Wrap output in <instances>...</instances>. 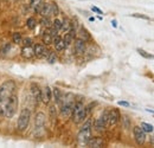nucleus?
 <instances>
[{"label":"nucleus","mask_w":154,"mask_h":148,"mask_svg":"<svg viewBox=\"0 0 154 148\" xmlns=\"http://www.w3.org/2000/svg\"><path fill=\"white\" fill-rule=\"evenodd\" d=\"M42 39H43V44H45L46 46L50 45V44H52V37H51V35H50L48 31H45V32L42 35Z\"/></svg>","instance_id":"24"},{"label":"nucleus","mask_w":154,"mask_h":148,"mask_svg":"<svg viewBox=\"0 0 154 148\" xmlns=\"http://www.w3.org/2000/svg\"><path fill=\"white\" fill-rule=\"evenodd\" d=\"M39 14H40L42 17H48V18H50V17L52 16V12H51V4H50V2L43 4V7H42Z\"/></svg>","instance_id":"18"},{"label":"nucleus","mask_w":154,"mask_h":148,"mask_svg":"<svg viewBox=\"0 0 154 148\" xmlns=\"http://www.w3.org/2000/svg\"><path fill=\"white\" fill-rule=\"evenodd\" d=\"M33 50H35V56L37 58H45L50 52V50L46 48V45L40 44V43H36L33 45Z\"/></svg>","instance_id":"9"},{"label":"nucleus","mask_w":154,"mask_h":148,"mask_svg":"<svg viewBox=\"0 0 154 148\" xmlns=\"http://www.w3.org/2000/svg\"><path fill=\"white\" fill-rule=\"evenodd\" d=\"M78 36L79 37L78 38H81V39H83V40H89L90 38H91V36L89 35V32H88V30L87 29H84V27H81L79 29V31H78Z\"/></svg>","instance_id":"22"},{"label":"nucleus","mask_w":154,"mask_h":148,"mask_svg":"<svg viewBox=\"0 0 154 148\" xmlns=\"http://www.w3.org/2000/svg\"><path fill=\"white\" fill-rule=\"evenodd\" d=\"M18 104H19L18 96H17V94H13L10 97L8 102L6 103V106H5L4 110L1 113V115L5 116V117H7V119H12L16 115L17 110H18Z\"/></svg>","instance_id":"4"},{"label":"nucleus","mask_w":154,"mask_h":148,"mask_svg":"<svg viewBox=\"0 0 154 148\" xmlns=\"http://www.w3.org/2000/svg\"><path fill=\"white\" fill-rule=\"evenodd\" d=\"M11 43H5L2 46H1V49H0V57H4V56H6L8 54V51L11 50Z\"/></svg>","instance_id":"25"},{"label":"nucleus","mask_w":154,"mask_h":148,"mask_svg":"<svg viewBox=\"0 0 154 148\" xmlns=\"http://www.w3.org/2000/svg\"><path fill=\"white\" fill-rule=\"evenodd\" d=\"M132 17H134V18H141V19H145V20H149V17H147V16H145V14H141V13H133V14H131Z\"/></svg>","instance_id":"38"},{"label":"nucleus","mask_w":154,"mask_h":148,"mask_svg":"<svg viewBox=\"0 0 154 148\" xmlns=\"http://www.w3.org/2000/svg\"><path fill=\"white\" fill-rule=\"evenodd\" d=\"M74 96L71 94H66L65 97L62 98V103H60V115L64 119H68L71 116L72 114V109H74V106H75V102H74Z\"/></svg>","instance_id":"3"},{"label":"nucleus","mask_w":154,"mask_h":148,"mask_svg":"<svg viewBox=\"0 0 154 148\" xmlns=\"http://www.w3.org/2000/svg\"><path fill=\"white\" fill-rule=\"evenodd\" d=\"M70 29H71V20L69 18H64L62 20V29H60V31L68 32Z\"/></svg>","instance_id":"23"},{"label":"nucleus","mask_w":154,"mask_h":148,"mask_svg":"<svg viewBox=\"0 0 154 148\" xmlns=\"http://www.w3.org/2000/svg\"><path fill=\"white\" fill-rule=\"evenodd\" d=\"M49 113H50V119H51V121H55V120L57 119L56 107H55V106H50V108H49Z\"/></svg>","instance_id":"30"},{"label":"nucleus","mask_w":154,"mask_h":148,"mask_svg":"<svg viewBox=\"0 0 154 148\" xmlns=\"http://www.w3.org/2000/svg\"><path fill=\"white\" fill-rule=\"evenodd\" d=\"M51 12H52V16L57 17L59 14V8H58V5L56 2H51Z\"/></svg>","instance_id":"34"},{"label":"nucleus","mask_w":154,"mask_h":148,"mask_svg":"<svg viewBox=\"0 0 154 148\" xmlns=\"http://www.w3.org/2000/svg\"><path fill=\"white\" fill-rule=\"evenodd\" d=\"M42 2H43V0H31V1H30V7H31V8L33 10V12H35L36 8L38 7Z\"/></svg>","instance_id":"35"},{"label":"nucleus","mask_w":154,"mask_h":148,"mask_svg":"<svg viewBox=\"0 0 154 148\" xmlns=\"http://www.w3.org/2000/svg\"><path fill=\"white\" fill-rule=\"evenodd\" d=\"M51 100H52V90L49 85H46L44 87V89H42V102L44 104H49Z\"/></svg>","instance_id":"12"},{"label":"nucleus","mask_w":154,"mask_h":148,"mask_svg":"<svg viewBox=\"0 0 154 148\" xmlns=\"http://www.w3.org/2000/svg\"><path fill=\"white\" fill-rule=\"evenodd\" d=\"M91 11H93V12H96L98 14H103V12H102L98 7H96V6H93V7H91Z\"/></svg>","instance_id":"40"},{"label":"nucleus","mask_w":154,"mask_h":148,"mask_svg":"<svg viewBox=\"0 0 154 148\" xmlns=\"http://www.w3.org/2000/svg\"><path fill=\"white\" fill-rule=\"evenodd\" d=\"M52 96H54V101H55V103L60 106V103H62V98H63L62 90H60L59 88H57V87H55V88L52 89Z\"/></svg>","instance_id":"19"},{"label":"nucleus","mask_w":154,"mask_h":148,"mask_svg":"<svg viewBox=\"0 0 154 148\" xmlns=\"http://www.w3.org/2000/svg\"><path fill=\"white\" fill-rule=\"evenodd\" d=\"M133 134H134V140L135 142H136V145L141 146V145L145 143V141H146V131L142 129L141 127L135 126L134 128H133Z\"/></svg>","instance_id":"8"},{"label":"nucleus","mask_w":154,"mask_h":148,"mask_svg":"<svg viewBox=\"0 0 154 148\" xmlns=\"http://www.w3.org/2000/svg\"><path fill=\"white\" fill-rule=\"evenodd\" d=\"M137 52H139V55L142 56L143 58H147V59H153L154 56L152 54H148L147 51H145L143 49H137Z\"/></svg>","instance_id":"29"},{"label":"nucleus","mask_w":154,"mask_h":148,"mask_svg":"<svg viewBox=\"0 0 154 148\" xmlns=\"http://www.w3.org/2000/svg\"><path fill=\"white\" fill-rule=\"evenodd\" d=\"M52 43H54V45H55L56 51H59V52H60V51H63V50H65V49H66V45H65V43H64L63 38H60L59 36L54 37Z\"/></svg>","instance_id":"16"},{"label":"nucleus","mask_w":154,"mask_h":148,"mask_svg":"<svg viewBox=\"0 0 154 148\" xmlns=\"http://www.w3.org/2000/svg\"><path fill=\"white\" fill-rule=\"evenodd\" d=\"M89 20H90V21H94V20H95V18H94V17H90V18H89Z\"/></svg>","instance_id":"42"},{"label":"nucleus","mask_w":154,"mask_h":148,"mask_svg":"<svg viewBox=\"0 0 154 148\" xmlns=\"http://www.w3.org/2000/svg\"><path fill=\"white\" fill-rule=\"evenodd\" d=\"M117 104H119V106H122V107H129V106H131V104H129L128 102H126V101H119Z\"/></svg>","instance_id":"39"},{"label":"nucleus","mask_w":154,"mask_h":148,"mask_svg":"<svg viewBox=\"0 0 154 148\" xmlns=\"http://www.w3.org/2000/svg\"><path fill=\"white\" fill-rule=\"evenodd\" d=\"M141 128L145 130L146 133H152L154 130V127L152 125H149V123H147V122H142L141 123Z\"/></svg>","instance_id":"31"},{"label":"nucleus","mask_w":154,"mask_h":148,"mask_svg":"<svg viewBox=\"0 0 154 148\" xmlns=\"http://www.w3.org/2000/svg\"><path fill=\"white\" fill-rule=\"evenodd\" d=\"M87 115H88V113H87L85 106L82 102H79V101L75 102V106H74V109H72V114H71L72 122L75 125H79V123L84 122Z\"/></svg>","instance_id":"2"},{"label":"nucleus","mask_w":154,"mask_h":148,"mask_svg":"<svg viewBox=\"0 0 154 148\" xmlns=\"http://www.w3.org/2000/svg\"><path fill=\"white\" fill-rule=\"evenodd\" d=\"M21 40H23V36L20 35V32H14L12 35V42L14 44H21Z\"/></svg>","instance_id":"28"},{"label":"nucleus","mask_w":154,"mask_h":148,"mask_svg":"<svg viewBox=\"0 0 154 148\" xmlns=\"http://www.w3.org/2000/svg\"><path fill=\"white\" fill-rule=\"evenodd\" d=\"M90 137H91V121L88 120L79 130V134L77 135V141L79 145H87Z\"/></svg>","instance_id":"7"},{"label":"nucleus","mask_w":154,"mask_h":148,"mask_svg":"<svg viewBox=\"0 0 154 148\" xmlns=\"http://www.w3.org/2000/svg\"><path fill=\"white\" fill-rule=\"evenodd\" d=\"M100 117L102 119V121L104 122V125L108 127V126H109V110H107V109H106V110L101 114V116H100Z\"/></svg>","instance_id":"27"},{"label":"nucleus","mask_w":154,"mask_h":148,"mask_svg":"<svg viewBox=\"0 0 154 148\" xmlns=\"http://www.w3.org/2000/svg\"><path fill=\"white\" fill-rule=\"evenodd\" d=\"M21 56L25 59H31L35 57V50H33V45L32 46H23L21 49Z\"/></svg>","instance_id":"17"},{"label":"nucleus","mask_w":154,"mask_h":148,"mask_svg":"<svg viewBox=\"0 0 154 148\" xmlns=\"http://www.w3.org/2000/svg\"><path fill=\"white\" fill-rule=\"evenodd\" d=\"M87 50V45H85V40L81 39V38H76L74 40V51L77 56H82L84 55Z\"/></svg>","instance_id":"10"},{"label":"nucleus","mask_w":154,"mask_h":148,"mask_svg":"<svg viewBox=\"0 0 154 148\" xmlns=\"http://www.w3.org/2000/svg\"><path fill=\"white\" fill-rule=\"evenodd\" d=\"M31 120V110L29 108H23L17 121V129L19 131H25L27 129Z\"/></svg>","instance_id":"6"},{"label":"nucleus","mask_w":154,"mask_h":148,"mask_svg":"<svg viewBox=\"0 0 154 148\" xmlns=\"http://www.w3.org/2000/svg\"><path fill=\"white\" fill-rule=\"evenodd\" d=\"M152 142H153V143H154V135H153V136H152Z\"/></svg>","instance_id":"44"},{"label":"nucleus","mask_w":154,"mask_h":148,"mask_svg":"<svg viewBox=\"0 0 154 148\" xmlns=\"http://www.w3.org/2000/svg\"><path fill=\"white\" fill-rule=\"evenodd\" d=\"M120 119H121V115H120V111L117 109L109 110V126H115Z\"/></svg>","instance_id":"14"},{"label":"nucleus","mask_w":154,"mask_h":148,"mask_svg":"<svg viewBox=\"0 0 154 148\" xmlns=\"http://www.w3.org/2000/svg\"><path fill=\"white\" fill-rule=\"evenodd\" d=\"M30 90H31V95L33 97V100L38 103V102H42V89L37 83H31L30 85Z\"/></svg>","instance_id":"11"},{"label":"nucleus","mask_w":154,"mask_h":148,"mask_svg":"<svg viewBox=\"0 0 154 148\" xmlns=\"http://www.w3.org/2000/svg\"><path fill=\"white\" fill-rule=\"evenodd\" d=\"M112 25H113L114 27H117V23H116V20H115V19H114V20L112 21Z\"/></svg>","instance_id":"41"},{"label":"nucleus","mask_w":154,"mask_h":148,"mask_svg":"<svg viewBox=\"0 0 154 148\" xmlns=\"http://www.w3.org/2000/svg\"><path fill=\"white\" fill-rule=\"evenodd\" d=\"M122 126H123L125 129H129V127H131V120H129L128 116H123L122 117Z\"/></svg>","instance_id":"33"},{"label":"nucleus","mask_w":154,"mask_h":148,"mask_svg":"<svg viewBox=\"0 0 154 148\" xmlns=\"http://www.w3.org/2000/svg\"><path fill=\"white\" fill-rule=\"evenodd\" d=\"M77 35V31L75 30V29H70L68 32H65V36H64V38H63V40H64V43H65V45H66V48L75 40V37H76Z\"/></svg>","instance_id":"13"},{"label":"nucleus","mask_w":154,"mask_h":148,"mask_svg":"<svg viewBox=\"0 0 154 148\" xmlns=\"http://www.w3.org/2000/svg\"><path fill=\"white\" fill-rule=\"evenodd\" d=\"M87 145L89 147H94V148H100L104 146V141L102 137H90L87 142Z\"/></svg>","instance_id":"15"},{"label":"nucleus","mask_w":154,"mask_h":148,"mask_svg":"<svg viewBox=\"0 0 154 148\" xmlns=\"http://www.w3.org/2000/svg\"><path fill=\"white\" fill-rule=\"evenodd\" d=\"M106 125H104V122L102 121V119L101 117H97L96 120L94 121V128L96 131H103V130L106 129Z\"/></svg>","instance_id":"20"},{"label":"nucleus","mask_w":154,"mask_h":148,"mask_svg":"<svg viewBox=\"0 0 154 148\" xmlns=\"http://www.w3.org/2000/svg\"><path fill=\"white\" fill-rule=\"evenodd\" d=\"M21 44L24 46H32L33 45V40H32V38H23Z\"/></svg>","instance_id":"37"},{"label":"nucleus","mask_w":154,"mask_h":148,"mask_svg":"<svg viewBox=\"0 0 154 148\" xmlns=\"http://www.w3.org/2000/svg\"><path fill=\"white\" fill-rule=\"evenodd\" d=\"M16 89H17V84L13 79H7L4 83H1L0 85V114L2 113L10 97L13 94H16Z\"/></svg>","instance_id":"1"},{"label":"nucleus","mask_w":154,"mask_h":148,"mask_svg":"<svg viewBox=\"0 0 154 148\" xmlns=\"http://www.w3.org/2000/svg\"><path fill=\"white\" fill-rule=\"evenodd\" d=\"M37 19L35 18V17H30V18H27L26 20V27L29 29V30H35L36 27H37Z\"/></svg>","instance_id":"21"},{"label":"nucleus","mask_w":154,"mask_h":148,"mask_svg":"<svg viewBox=\"0 0 154 148\" xmlns=\"http://www.w3.org/2000/svg\"><path fill=\"white\" fill-rule=\"evenodd\" d=\"M52 27H55L58 32H59L60 29H62V20H59L58 18L55 19V20L52 21Z\"/></svg>","instance_id":"36"},{"label":"nucleus","mask_w":154,"mask_h":148,"mask_svg":"<svg viewBox=\"0 0 154 148\" xmlns=\"http://www.w3.org/2000/svg\"><path fill=\"white\" fill-rule=\"evenodd\" d=\"M40 24H42L44 27H46V29H49L50 26H52V23L50 21V18H48V17H42Z\"/></svg>","instance_id":"32"},{"label":"nucleus","mask_w":154,"mask_h":148,"mask_svg":"<svg viewBox=\"0 0 154 148\" xmlns=\"http://www.w3.org/2000/svg\"><path fill=\"white\" fill-rule=\"evenodd\" d=\"M146 110L149 111V113H153V114H154V110H152V109H146Z\"/></svg>","instance_id":"43"},{"label":"nucleus","mask_w":154,"mask_h":148,"mask_svg":"<svg viewBox=\"0 0 154 148\" xmlns=\"http://www.w3.org/2000/svg\"><path fill=\"white\" fill-rule=\"evenodd\" d=\"M45 123H46V117L45 114L38 111L35 115V129H33V134L35 136L40 137L44 135V130H45Z\"/></svg>","instance_id":"5"},{"label":"nucleus","mask_w":154,"mask_h":148,"mask_svg":"<svg viewBox=\"0 0 154 148\" xmlns=\"http://www.w3.org/2000/svg\"><path fill=\"white\" fill-rule=\"evenodd\" d=\"M46 59H48V62H49L50 64L56 63V62H57V54H56L55 51H50L49 55L46 56Z\"/></svg>","instance_id":"26"}]
</instances>
